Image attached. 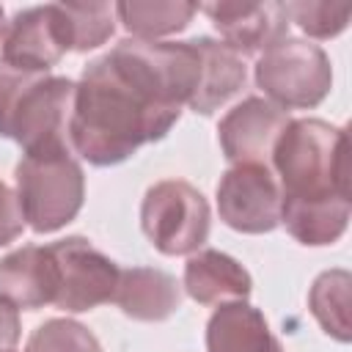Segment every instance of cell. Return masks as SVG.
<instances>
[{
  "label": "cell",
  "instance_id": "1",
  "mask_svg": "<svg viewBox=\"0 0 352 352\" xmlns=\"http://www.w3.org/2000/svg\"><path fill=\"white\" fill-rule=\"evenodd\" d=\"M195 82L198 52L190 41L121 38L77 80L72 151L96 168L126 162L173 129Z\"/></svg>",
  "mask_w": 352,
  "mask_h": 352
},
{
  "label": "cell",
  "instance_id": "25",
  "mask_svg": "<svg viewBox=\"0 0 352 352\" xmlns=\"http://www.w3.org/2000/svg\"><path fill=\"white\" fill-rule=\"evenodd\" d=\"M19 308L0 294V352H14V346L19 344Z\"/></svg>",
  "mask_w": 352,
  "mask_h": 352
},
{
  "label": "cell",
  "instance_id": "11",
  "mask_svg": "<svg viewBox=\"0 0 352 352\" xmlns=\"http://www.w3.org/2000/svg\"><path fill=\"white\" fill-rule=\"evenodd\" d=\"M198 11H204L212 19L223 44L228 50H234L239 58L242 55H258L289 36V19L283 11V3L226 0V3L198 6Z\"/></svg>",
  "mask_w": 352,
  "mask_h": 352
},
{
  "label": "cell",
  "instance_id": "24",
  "mask_svg": "<svg viewBox=\"0 0 352 352\" xmlns=\"http://www.w3.org/2000/svg\"><path fill=\"white\" fill-rule=\"evenodd\" d=\"M22 231H25V214H22L16 190L0 182V248L16 242Z\"/></svg>",
  "mask_w": 352,
  "mask_h": 352
},
{
  "label": "cell",
  "instance_id": "7",
  "mask_svg": "<svg viewBox=\"0 0 352 352\" xmlns=\"http://www.w3.org/2000/svg\"><path fill=\"white\" fill-rule=\"evenodd\" d=\"M74 80L44 74L19 104L11 126V140H16L25 154L72 151L69 126L74 113Z\"/></svg>",
  "mask_w": 352,
  "mask_h": 352
},
{
  "label": "cell",
  "instance_id": "15",
  "mask_svg": "<svg viewBox=\"0 0 352 352\" xmlns=\"http://www.w3.org/2000/svg\"><path fill=\"white\" fill-rule=\"evenodd\" d=\"M198 55H201V72H198V88L190 99V107L201 116H212L217 107H223L231 96H236L248 80V69L242 58L228 50L223 41H214L209 36L192 38Z\"/></svg>",
  "mask_w": 352,
  "mask_h": 352
},
{
  "label": "cell",
  "instance_id": "23",
  "mask_svg": "<svg viewBox=\"0 0 352 352\" xmlns=\"http://www.w3.org/2000/svg\"><path fill=\"white\" fill-rule=\"evenodd\" d=\"M41 77L44 74L19 69V66H14V63L0 58V138H11L14 116H16L19 104H22V99L28 96V91Z\"/></svg>",
  "mask_w": 352,
  "mask_h": 352
},
{
  "label": "cell",
  "instance_id": "18",
  "mask_svg": "<svg viewBox=\"0 0 352 352\" xmlns=\"http://www.w3.org/2000/svg\"><path fill=\"white\" fill-rule=\"evenodd\" d=\"M198 6L184 3V0H124L116 3V19L132 33V38L143 41H157L160 36L182 33Z\"/></svg>",
  "mask_w": 352,
  "mask_h": 352
},
{
  "label": "cell",
  "instance_id": "4",
  "mask_svg": "<svg viewBox=\"0 0 352 352\" xmlns=\"http://www.w3.org/2000/svg\"><path fill=\"white\" fill-rule=\"evenodd\" d=\"M253 77L264 99L278 107L311 110L322 104L333 88V63L319 44L286 36L258 55Z\"/></svg>",
  "mask_w": 352,
  "mask_h": 352
},
{
  "label": "cell",
  "instance_id": "21",
  "mask_svg": "<svg viewBox=\"0 0 352 352\" xmlns=\"http://www.w3.org/2000/svg\"><path fill=\"white\" fill-rule=\"evenodd\" d=\"M25 352H102V344L85 324L55 316L30 333Z\"/></svg>",
  "mask_w": 352,
  "mask_h": 352
},
{
  "label": "cell",
  "instance_id": "9",
  "mask_svg": "<svg viewBox=\"0 0 352 352\" xmlns=\"http://www.w3.org/2000/svg\"><path fill=\"white\" fill-rule=\"evenodd\" d=\"M289 121V110L278 107L264 96L242 99L217 124L223 157L231 165H270L272 148Z\"/></svg>",
  "mask_w": 352,
  "mask_h": 352
},
{
  "label": "cell",
  "instance_id": "17",
  "mask_svg": "<svg viewBox=\"0 0 352 352\" xmlns=\"http://www.w3.org/2000/svg\"><path fill=\"white\" fill-rule=\"evenodd\" d=\"M352 214V198H316V201H283L280 223L286 231L311 248L333 245L344 236Z\"/></svg>",
  "mask_w": 352,
  "mask_h": 352
},
{
  "label": "cell",
  "instance_id": "13",
  "mask_svg": "<svg viewBox=\"0 0 352 352\" xmlns=\"http://www.w3.org/2000/svg\"><path fill=\"white\" fill-rule=\"evenodd\" d=\"M113 302L138 322H165L182 308V283L157 267H129L118 272Z\"/></svg>",
  "mask_w": 352,
  "mask_h": 352
},
{
  "label": "cell",
  "instance_id": "19",
  "mask_svg": "<svg viewBox=\"0 0 352 352\" xmlns=\"http://www.w3.org/2000/svg\"><path fill=\"white\" fill-rule=\"evenodd\" d=\"M349 302H352V275L346 270H324L311 283L308 308L319 322V327L341 344L352 338Z\"/></svg>",
  "mask_w": 352,
  "mask_h": 352
},
{
  "label": "cell",
  "instance_id": "12",
  "mask_svg": "<svg viewBox=\"0 0 352 352\" xmlns=\"http://www.w3.org/2000/svg\"><path fill=\"white\" fill-rule=\"evenodd\" d=\"M182 289L198 305H226L248 300L253 292V278L234 256L214 248H201L190 253L184 264Z\"/></svg>",
  "mask_w": 352,
  "mask_h": 352
},
{
  "label": "cell",
  "instance_id": "3",
  "mask_svg": "<svg viewBox=\"0 0 352 352\" xmlns=\"http://www.w3.org/2000/svg\"><path fill=\"white\" fill-rule=\"evenodd\" d=\"M16 198L36 234L69 226L85 201V173L74 151L22 154L16 162Z\"/></svg>",
  "mask_w": 352,
  "mask_h": 352
},
{
  "label": "cell",
  "instance_id": "6",
  "mask_svg": "<svg viewBox=\"0 0 352 352\" xmlns=\"http://www.w3.org/2000/svg\"><path fill=\"white\" fill-rule=\"evenodd\" d=\"M52 264V305L66 314H82L113 302L118 264L85 236H66L44 245Z\"/></svg>",
  "mask_w": 352,
  "mask_h": 352
},
{
  "label": "cell",
  "instance_id": "8",
  "mask_svg": "<svg viewBox=\"0 0 352 352\" xmlns=\"http://www.w3.org/2000/svg\"><path fill=\"white\" fill-rule=\"evenodd\" d=\"M283 192L270 165H231L217 182V214L239 234H270L280 226Z\"/></svg>",
  "mask_w": 352,
  "mask_h": 352
},
{
  "label": "cell",
  "instance_id": "20",
  "mask_svg": "<svg viewBox=\"0 0 352 352\" xmlns=\"http://www.w3.org/2000/svg\"><path fill=\"white\" fill-rule=\"evenodd\" d=\"M58 11L72 52L96 50L116 33V6L110 3H58Z\"/></svg>",
  "mask_w": 352,
  "mask_h": 352
},
{
  "label": "cell",
  "instance_id": "5",
  "mask_svg": "<svg viewBox=\"0 0 352 352\" xmlns=\"http://www.w3.org/2000/svg\"><path fill=\"white\" fill-rule=\"evenodd\" d=\"M212 212L198 187L184 179L151 184L140 204V228L162 256H190L209 239Z\"/></svg>",
  "mask_w": 352,
  "mask_h": 352
},
{
  "label": "cell",
  "instance_id": "2",
  "mask_svg": "<svg viewBox=\"0 0 352 352\" xmlns=\"http://www.w3.org/2000/svg\"><path fill=\"white\" fill-rule=\"evenodd\" d=\"M270 168L283 201L349 198V138L322 118H292L272 148Z\"/></svg>",
  "mask_w": 352,
  "mask_h": 352
},
{
  "label": "cell",
  "instance_id": "22",
  "mask_svg": "<svg viewBox=\"0 0 352 352\" xmlns=\"http://www.w3.org/2000/svg\"><path fill=\"white\" fill-rule=\"evenodd\" d=\"M286 19L294 22L302 33L311 38H336L346 30L352 8L349 6H333V3H314V0H297L283 3Z\"/></svg>",
  "mask_w": 352,
  "mask_h": 352
},
{
  "label": "cell",
  "instance_id": "26",
  "mask_svg": "<svg viewBox=\"0 0 352 352\" xmlns=\"http://www.w3.org/2000/svg\"><path fill=\"white\" fill-rule=\"evenodd\" d=\"M3 30H6V14H3V6H0V38H3Z\"/></svg>",
  "mask_w": 352,
  "mask_h": 352
},
{
  "label": "cell",
  "instance_id": "10",
  "mask_svg": "<svg viewBox=\"0 0 352 352\" xmlns=\"http://www.w3.org/2000/svg\"><path fill=\"white\" fill-rule=\"evenodd\" d=\"M0 44H3V55H0L3 60L28 72L50 74L52 66H58V60L69 52L58 3L30 6L16 11L6 22Z\"/></svg>",
  "mask_w": 352,
  "mask_h": 352
},
{
  "label": "cell",
  "instance_id": "16",
  "mask_svg": "<svg viewBox=\"0 0 352 352\" xmlns=\"http://www.w3.org/2000/svg\"><path fill=\"white\" fill-rule=\"evenodd\" d=\"M0 294L25 311L52 305V264L47 248L22 245L0 258Z\"/></svg>",
  "mask_w": 352,
  "mask_h": 352
},
{
  "label": "cell",
  "instance_id": "14",
  "mask_svg": "<svg viewBox=\"0 0 352 352\" xmlns=\"http://www.w3.org/2000/svg\"><path fill=\"white\" fill-rule=\"evenodd\" d=\"M206 352H283L264 314L248 300L217 305L206 322Z\"/></svg>",
  "mask_w": 352,
  "mask_h": 352
}]
</instances>
